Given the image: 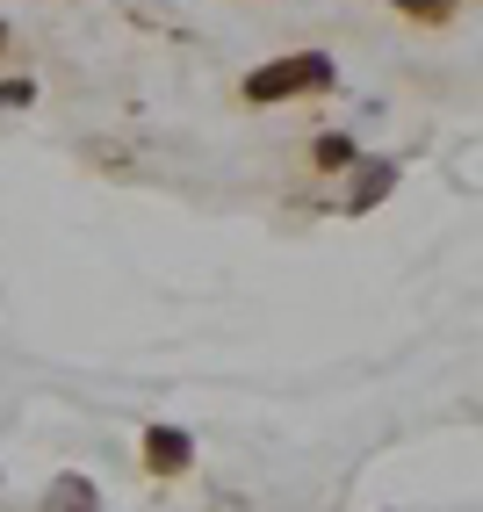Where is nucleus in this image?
I'll return each instance as SVG.
<instances>
[{"instance_id":"obj_1","label":"nucleus","mask_w":483,"mask_h":512,"mask_svg":"<svg viewBox=\"0 0 483 512\" xmlns=\"http://www.w3.org/2000/svg\"><path fill=\"white\" fill-rule=\"evenodd\" d=\"M332 65L325 58H289V65H267V73L246 80V101H274V94H296V87H325Z\"/></svg>"},{"instance_id":"obj_2","label":"nucleus","mask_w":483,"mask_h":512,"mask_svg":"<svg viewBox=\"0 0 483 512\" xmlns=\"http://www.w3.org/2000/svg\"><path fill=\"white\" fill-rule=\"evenodd\" d=\"M152 462H159V469H181V462H188V440H181V433H152Z\"/></svg>"},{"instance_id":"obj_3","label":"nucleus","mask_w":483,"mask_h":512,"mask_svg":"<svg viewBox=\"0 0 483 512\" xmlns=\"http://www.w3.org/2000/svg\"><path fill=\"white\" fill-rule=\"evenodd\" d=\"M318 166H354V145H347V138H325V145H318Z\"/></svg>"},{"instance_id":"obj_4","label":"nucleus","mask_w":483,"mask_h":512,"mask_svg":"<svg viewBox=\"0 0 483 512\" xmlns=\"http://www.w3.org/2000/svg\"><path fill=\"white\" fill-rule=\"evenodd\" d=\"M0 37H8V29H0Z\"/></svg>"}]
</instances>
